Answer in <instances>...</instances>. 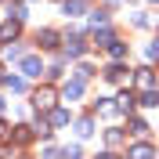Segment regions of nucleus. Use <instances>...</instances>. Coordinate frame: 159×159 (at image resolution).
<instances>
[{"label":"nucleus","instance_id":"obj_1","mask_svg":"<svg viewBox=\"0 0 159 159\" xmlns=\"http://www.w3.org/2000/svg\"><path fill=\"white\" fill-rule=\"evenodd\" d=\"M18 69H22V76H40V72H43V65H40L36 54H25V58L18 61Z\"/></svg>","mask_w":159,"mask_h":159},{"label":"nucleus","instance_id":"obj_2","mask_svg":"<svg viewBox=\"0 0 159 159\" xmlns=\"http://www.w3.org/2000/svg\"><path fill=\"white\" fill-rule=\"evenodd\" d=\"M33 105H36V109H51V105H54V87H40L36 94H33Z\"/></svg>","mask_w":159,"mask_h":159},{"label":"nucleus","instance_id":"obj_3","mask_svg":"<svg viewBox=\"0 0 159 159\" xmlns=\"http://www.w3.org/2000/svg\"><path fill=\"white\" fill-rule=\"evenodd\" d=\"M22 29V22L18 18H7V22H0V40H15Z\"/></svg>","mask_w":159,"mask_h":159},{"label":"nucleus","instance_id":"obj_4","mask_svg":"<svg viewBox=\"0 0 159 159\" xmlns=\"http://www.w3.org/2000/svg\"><path fill=\"white\" fill-rule=\"evenodd\" d=\"M83 51H87V43H83V36H69V40H65V54H69V58H80Z\"/></svg>","mask_w":159,"mask_h":159},{"label":"nucleus","instance_id":"obj_5","mask_svg":"<svg viewBox=\"0 0 159 159\" xmlns=\"http://www.w3.org/2000/svg\"><path fill=\"white\" fill-rule=\"evenodd\" d=\"M130 159H156V148L141 141V145H134V148H130Z\"/></svg>","mask_w":159,"mask_h":159},{"label":"nucleus","instance_id":"obj_6","mask_svg":"<svg viewBox=\"0 0 159 159\" xmlns=\"http://www.w3.org/2000/svg\"><path fill=\"white\" fill-rule=\"evenodd\" d=\"M134 83H138L141 90H152V83H156V76H152V69H138V76H134Z\"/></svg>","mask_w":159,"mask_h":159},{"label":"nucleus","instance_id":"obj_7","mask_svg":"<svg viewBox=\"0 0 159 159\" xmlns=\"http://www.w3.org/2000/svg\"><path fill=\"white\" fill-rule=\"evenodd\" d=\"M36 43H40V47H54V43H58V33H54V29H40L36 33Z\"/></svg>","mask_w":159,"mask_h":159},{"label":"nucleus","instance_id":"obj_8","mask_svg":"<svg viewBox=\"0 0 159 159\" xmlns=\"http://www.w3.org/2000/svg\"><path fill=\"white\" fill-rule=\"evenodd\" d=\"M105 80H112V83H130V72L119 69V65H112V69L105 72Z\"/></svg>","mask_w":159,"mask_h":159},{"label":"nucleus","instance_id":"obj_9","mask_svg":"<svg viewBox=\"0 0 159 159\" xmlns=\"http://www.w3.org/2000/svg\"><path fill=\"white\" fill-rule=\"evenodd\" d=\"M83 11H87V4H83V0H65V15H69V18H80Z\"/></svg>","mask_w":159,"mask_h":159},{"label":"nucleus","instance_id":"obj_10","mask_svg":"<svg viewBox=\"0 0 159 159\" xmlns=\"http://www.w3.org/2000/svg\"><path fill=\"white\" fill-rule=\"evenodd\" d=\"M94 40H98V47H112V43H116L112 33H109V25H105V29H94Z\"/></svg>","mask_w":159,"mask_h":159},{"label":"nucleus","instance_id":"obj_11","mask_svg":"<svg viewBox=\"0 0 159 159\" xmlns=\"http://www.w3.org/2000/svg\"><path fill=\"white\" fill-rule=\"evenodd\" d=\"M69 123V112L65 109H51V127H65Z\"/></svg>","mask_w":159,"mask_h":159},{"label":"nucleus","instance_id":"obj_12","mask_svg":"<svg viewBox=\"0 0 159 159\" xmlns=\"http://www.w3.org/2000/svg\"><path fill=\"white\" fill-rule=\"evenodd\" d=\"M94 109H98V112H101V116H116V112H119V105H112V101H109V98H101V101H98V105H94Z\"/></svg>","mask_w":159,"mask_h":159},{"label":"nucleus","instance_id":"obj_13","mask_svg":"<svg viewBox=\"0 0 159 159\" xmlns=\"http://www.w3.org/2000/svg\"><path fill=\"white\" fill-rule=\"evenodd\" d=\"M80 94H83V83H80V80H72L69 87H65V101H69V98H80Z\"/></svg>","mask_w":159,"mask_h":159},{"label":"nucleus","instance_id":"obj_14","mask_svg":"<svg viewBox=\"0 0 159 159\" xmlns=\"http://www.w3.org/2000/svg\"><path fill=\"white\" fill-rule=\"evenodd\" d=\"M29 138H33V127H15V141L18 145H25Z\"/></svg>","mask_w":159,"mask_h":159},{"label":"nucleus","instance_id":"obj_15","mask_svg":"<svg viewBox=\"0 0 159 159\" xmlns=\"http://www.w3.org/2000/svg\"><path fill=\"white\" fill-rule=\"evenodd\" d=\"M76 134H80V138L94 134V123H90V119H80V123H76Z\"/></svg>","mask_w":159,"mask_h":159},{"label":"nucleus","instance_id":"obj_16","mask_svg":"<svg viewBox=\"0 0 159 159\" xmlns=\"http://www.w3.org/2000/svg\"><path fill=\"white\" fill-rule=\"evenodd\" d=\"M7 87L15 90V94H22V90H25V80L22 76H7Z\"/></svg>","mask_w":159,"mask_h":159},{"label":"nucleus","instance_id":"obj_17","mask_svg":"<svg viewBox=\"0 0 159 159\" xmlns=\"http://www.w3.org/2000/svg\"><path fill=\"white\" fill-rule=\"evenodd\" d=\"M105 22H109V15H105V11H98V15H90V25H94V29H105Z\"/></svg>","mask_w":159,"mask_h":159},{"label":"nucleus","instance_id":"obj_18","mask_svg":"<svg viewBox=\"0 0 159 159\" xmlns=\"http://www.w3.org/2000/svg\"><path fill=\"white\" fill-rule=\"evenodd\" d=\"M134 105H138V101H134V94H123V98H119V112H130Z\"/></svg>","mask_w":159,"mask_h":159},{"label":"nucleus","instance_id":"obj_19","mask_svg":"<svg viewBox=\"0 0 159 159\" xmlns=\"http://www.w3.org/2000/svg\"><path fill=\"white\" fill-rule=\"evenodd\" d=\"M109 54H112L116 61H123V58H127V47H123V43H112V47H109Z\"/></svg>","mask_w":159,"mask_h":159},{"label":"nucleus","instance_id":"obj_20","mask_svg":"<svg viewBox=\"0 0 159 159\" xmlns=\"http://www.w3.org/2000/svg\"><path fill=\"white\" fill-rule=\"evenodd\" d=\"M141 105H159V94L156 90H145V94H141Z\"/></svg>","mask_w":159,"mask_h":159},{"label":"nucleus","instance_id":"obj_21","mask_svg":"<svg viewBox=\"0 0 159 159\" xmlns=\"http://www.w3.org/2000/svg\"><path fill=\"white\" fill-rule=\"evenodd\" d=\"M105 141H109V145H112V148H116V145H119V141H123V134H119V130H116V127H112V130H109V134H105Z\"/></svg>","mask_w":159,"mask_h":159},{"label":"nucleus","instance_id":"obj_22","mask_svg":"<svg viewBox=\"0 0 159 159\" xmlns=\"http://www.w3.org/2000/svg\"><path fill=\"white\" fill-rule=\"evenodd\" d=\"M130 130H134V134H145L148 127H145V119H130Z\"/></svg>","mask_w":159,"mask_h":159},{"label":"nucleus","instance_id":"obj_23","mask_svg":"<svg viewBox=\"0 0 159 159\" xmlns=\"http://www.w3.org/2000/svg\"><path fill=\"white\" fill-rule=\"evenodd\" d=\"M90 72H94V69H90V65H80V69H76V80H80V83H83V80L90 76Z\"/></svg>","mask_w":159,"mask_h":159},{"label":"nucleus","instance_id":"obj_24","mask_svg":"<svg viewBox=\"0 0 159 159\" xmlns=\"http://www.w3.org/2000/svg\"><path fill=\"white\" fill-rule=\"evenodd\" d=\"M145 54H148V58H159V40H156V43H148V47H145Z\"/></svg>","mask_w":159,"mask_h":159},{"label":"nucleus","instance_id":"obj_25","mask_svg":"<svg viewBox=\"0 0 159 159\" xmlns=\"http://www.w3.org/2000/svg\"><path fill=\"white\" fill-rule=\"evenodd\" d=\"M43 159H65V152H58V148H47V152H43Z\"/></svg>","mask_w":159,"mask_h":159},{"label":"nucleus","instance_id":"obj_26","mask_svg":"<svg viewBox=\"0 0 159 159\" xmlns=\"http://www.w3.org/2000/svg\"><path fill=\"white\" fill-rule=\"evenodd\" d=\"M65 159H80V145H69L65 148Z\"/></svg>","mask_w":159,"mask_h":159},{"label":"nucleus","instance_id":"obj_27","mask_svg":"<svg viewBox=\"0 0 159 159\" xmlns=\"http://www.w3.org/2000/svg\"><path fill=\"white\" fill-rule=\"evenodd\" d=\"M98 159H116V156H112V152H101V156H98Z\"/></svg>","mask_w":159,"mask_h":159},{"label":"nucleus","instance_id":"obj_28","mask_svg":"<svg viewBox=\"0 0 159 159\" xmlns=\"http://www.w3.org/2000/svg\"><path fill=\"white\" fill-rule=\"evenodd\" d=\"M0 83H7V76H4V69H0Z\"/></svg>","mask_w":159,"mask_h":159},{"label":"nucleus","instance_id":"obj_29","mask_svg":"<svg viewBox=\"0 0 159 159\" xmlns=\"http://www.w3.org/2000/svg\"><path fill=\"white\" fill-rule=\"evenodd\" d=\"M0 112H4V98H0Z\"/></svg>","mask_w":159,"mask_h":159},{"label":"nucleus","instance_id":"obj_30","mask_svg":"<svg viewBox=\"0 0 159 159\" xmlns=\"http://www.w3.org/2000/svg\"><path fill=\"white\" fill-rule=\"evenodd\" d=\"M0 134H4V123H0Z\"/></svg>","mask_w":159,"mask_h":159},{"label":"nucleus","instance_id":"obj_31","mask_svg":"<svg viewBox=\"0 0 159 159\" xmlns=\"http://www.w3.org/2000/svg\"><path fill=\"white\" fill-rule=\"evenodd\" d=\"M152 4H159V0H152Z\"/></svg>","mask_w":159,"mask_h":159},{"label":"nucleus","instance_id":"obj_32","mask_svg":"<svg viewBox=\"0 0 159 159\" xmlns=\"http://www.w3.org/2000/svg\"><path fill=\"white\" fill-rule=\"evenodd\" d=\"M61 4H65V0H61Z\"/></svg>","mask_w":159,"mask_h":159}]
</instances>
